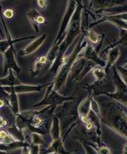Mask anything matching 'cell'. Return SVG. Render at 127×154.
<instances>
[{"mask_svg":"<svg viewBox=\"0 0 127 154\" xmlns=\"http://www.w3.org/2000/svg\"><path fill=\"white\" fill-rule=\"evenodd\" d=\"M102 121L113 131L126 138V115L116 104H105L102 107Z\"/></svg>","mask_w":127,"mask_h":154,"instance_id":"cell-1","label":"cell"},{"mask_svg":"<svg viewBox=\"0 0 127 154\" xmlns=\"http://www.w3.org/2000/svg\"><path fill=\"white\" fill-rule=\"evenodd\" d=\"M83 32V35L80 40L78 42V43L75 45V48L72 51V53L68 56H63L61 60V67H60V71H59L58 75H57L56 80L53 82V89L55 91H58L60 90L61 88L65 85L66 81H67L68 74L71 71L72 66L73 65L74 62L77 60L79 54L81 53V51H84L85 48L88 45V42L86 40H84L85 34L84 30Z\"/></svg>","mask_w":127,"mask_h":154,"instance_id":"cell-2","label":"cell"},{"mask_svg":"<svg viewBox=\"0 0 127 154\" xmlns=\"http://www.w3.org/2000/svg\"><path fill=\"white\" fill-rule=\"evenodd\" d=\"M77 6L76 1H68V5L66 7V10L64 14L63 18H62L61 23H60L59 30L57 35L56 40H55L53 45H60L62 43L65 37V32L67 30L68 26L70 22L74 13L75 8Z\"/></svg>","mask_w":127,"mask_h":154,"instance_id":"cell-3","label":"cell"},{"mask_svg":"<svg viewBox=\"0 0 127 154\" xmlns=\"http://www.w3.org/2000/svg\"><path fill=\"white\" fill-rule=\"evenodd\" d=\"M74 97H64L59 94L58 91L53 89V84H50V86L47 89V92L45 94V97L40 101L39 103L33 105V107H40L42 105H50L55 107L58 104H61L66 101L74 100Z\"/></svg>","mask_w":127,"mask_h":154,"instance_id":"cell-4","label":"cell"},{"mask_svg":"<svg viewBox=\"0 0 127 154\" xmlns=\"http://www.w3.org/2000/svg\"><path fill=\"white\" fill-rule=\"evenodd\" d=\"M113 79L116 87V91L113 94L107 93L106 95L126 105V84L122 80L116 69H113Z\"/></svg>","mask_w":127,"mask_h":154,"instance_id":"cell-5","label":"cell"},{"mask_svg":"<svg viewBox=\"0 0 127 154\" xmlns=\"http://www.w3.org/2000/svg\"><path fill=\"white\" fill-rule=\"evenodd\" d=\"M14 51V45H12L4 54V74H6L8 70L14 71L17 74L21 71V69L17 63Z\"/></svg>","mask_w":127,"mask_h":154,"instance_id":"cell-6","label":"cell"},{"mask_svg":"<svg viewBox=\"0 0 127 154\" xmlns=\"http://www.w3.org/2000/svg\"><path fill=\"white\" fill-rule=\"evenodd\" d=\"M83 58L86 60H88V61L98 64L101 67H106V63L104 60L101 59L100 56L98 54V51H96L95 49L93 48V47L92 46L91 44L88 43V45L85 48Z\"/></svg>","mask_w":127,"mask_h":154,"instance_id":"cell-7","label":"cell"},{"mask_svg":"<svg viewBox=\"0 0 127 154\" xmlns=\"http://www.w3.org/2000/svg\"><path fill=\"white\" fill-rule=\"evenodd\" d=\"M47 38V34H43L39 38H38L37 39L33 40L32 42H31L28 45H27L23 50L20 51V55L23 56H26L28 55L32 54V53L35 52L42 45V43L45 42V40Z\"/></svg>","mask_w":127,"mask_h":154,"instance_id":"cell-8","label":"cell"},{"mask_svg":"<svg viewBox=\"0 0 127 154\" xmlns=\"http://www.w3.org/2000/svg\"><path fill=\"white\" fill-rule=\"evenodd\" d=\"M50 83H47L42 85H30V84H17L14 86V90L17 94L21 93H29L34 91H41L42 89L47 85H49Z\"/></svg>","mask_w":127,"mask_h":154,"instance_id":"cell-9","label":"cell"},{"mask_svg":"<svg viewBox=\"0 0 127 154\" xmlns=\"http://www.w3.org/2000/svg\"><path fill=\"white\" fill-rule=\"evenodd\" d=\"M87 61V60H86L83 57L79 58L78 60H76L74 62V63L71 67V71H70L71 73V79L73 81L76 79L78 80L80 75H81L82 72L84 70Z\"/></svg>","mask_w":127,"mask_h":154,"instance_id":"cell-10","label":"cell"},{"mask_svg":"<svg viewBox=\"0 0 127 154\" xmlns=\"http://www.w3.org/2000/svg\"><path fill=\"white\" fill-rule=\"evenodd\" d=\"M4 90L10 93L8 97L9 104H10L11 109L13 111L14 115H17L20 113L19 103H18L17 94H16L14 90L13 87H3Z\"/></svg>","mask_w":127,"mask_h":154,"instance_id":"cell-11","label":"cell"},{"mask_svg":"<svg viewBox=\"0 0 127 154\" xmlns=\"http://www.w3.org/2000/svg\"><path fill=\"white\" fill-rule=\"evenodd\" d=\"M91 97H89L88 98L85 99L80 104H79L78 107V114L80 116V119L83 122L86 123L88 122V115L89 112H91Z\"/></svg>","mask_w":127,"mask_h":154,"instance_id":"cell-12","label":"cell"},{"mask_svg":"<svg viewBox=\"0 0 127 154\" xmlns=\"http://www.w3.org/2000/svg\"><path fill=\"white\" fill-rule=\"evenodd\" d=\"M120 49L118 46H114L113 45L111 49L108 53V60L107 62H106V70L107 71L110 67L112 66L116 61L118 60V58L120 56Z\"/></svg>","mask_w":127,"mask_h":154,"instance_id":"cell-13","label":"cell"},{"mask_svg":"<svg viewBox=\"0 0 127 154\" xmlns=\"http://www.w3.org/2000/svg\"><path fill=\"white\" fill-rule=\"evenodd\" d=\"M7 39L2 40H0V53L1 54H4L5 53L7 49L10 48L11 45H14V43L16 42H19L20 40H23L25 39H27V38H34L35 36H30V37H25V38H20V39H16V40H13L11 38V37L9 35V32H7Z\"/></svg>","mask_w":127,"mask_h":154,"instance_id":"cell-14","label":"cell"},{"mask_svg":"<svg viewBox=\"0 0 127 154\" xmlns=\"http://www.w3.org/2000/svg\"><path fill=\"white\" fill-rule=\"evenodd\" d=\"M8 76L2 79H0V87H14L20 84V81H18L13 74V71L9 70Z\"/></svg>","mask_w":127,"mask_h":154,"instance_id":"cell-15","label":"cell"},{"mask_svg":"<svg viewBox=\"0 0 127 154\" xmlns=\"http://www.w3.org/2000/svg\"><path fill=\"white\" fill-rule=\"evenodd\" d=\"M40 15V12L35 8L31 9L28 12H27V16L28 18L29 23L32 25L33 29L38 33L40 31V25L37 23V18Z\"/></svg>","mask_w":127,"mask_h":154,"instance_id":"cell-16","label":"cell"},{"mask_svg":"<svg viewBox=\"0 0 127 154\" xmlns=\"http://www.w3.org/2000/svg\"><path fill=\"white\" fill-rule=\"evenodd\" d=\"M50 134L53 140L61 139L60 137V121L58 117L55 116L53 118L52 127L50 130Z\"/></svg>","mask_w":127,"mask_h":154,"instance_id":"cell-17","label":"cell"},{"mask_svg":"<svg viewBox=\"0 0 127 154\" xmlns=\"http://www.w3.org/2000/svg\"><path fill=\"white\" fill-rule=\"evenodd\" d=\"M50 148L51 151H54V153H57L58 154H63L66 153L63 148V144H62L61 139L53 140L52 144L50 145Z\"/></svg>","mask_w":127,"mask_h":154,"instance_id":"cell-18","label":"cell"},{"mask_svg":"<svg viewBox=\"0 0 127 154\" xmlns=\"http://www.w3.org/2000/svg\"><path fill=\"white\" fill-rule=\"evenodd\" d=\"M85 34H86V36H87L88 39L91 42V43L96 44L98 43V41L101 39V36H99L98 34L95 33V32H93V30H88L87 32L84 30Z\"/></svg>","mask_w":127,"mask_h":154,"instance_id":"cell-19","label":"cell"},{"mask_svg":"<svg viewBox=\"0 0 127 154\" xmlns=\"http://www.w3.org/2000/svg\"><path fill=\"white\" fill-rule=\"evenodd\" d=\"M93 74L97 79V82H98V81L104 79L105 76H106V71L101 68L94 67L93 70Z\"/></svg>","mask_w":127,"mask_h":154,"instance_id":"cell-20","label":"cell"},{"mask_svg":"<svg viewBox=\"0 0 127 154\" xmlns=\"http://www.w3.org/2000/svg\"><path fill=\"white\" fill-rule=\"evenodd\" d=\"M32 142L33 145H37V146H39L40 144H43L44 141L42 139V137L38 133H34L32 134Z\"/></svg>","mask_w":127,"mask_h":154,"instance_id":"cell-21","label":"cell"},{"mask_svg":"<svg viewBox=\"0 0 127 154\" xmlns=\"http://www.w3.org/2000/svg\"><path fill=\"white\" fill-rule=\"evenodd\" d=\"M118 70L120 72V74H119V76L126 84V68H125L124 66H119L118 67Z\"/></svg>","mask_w":127,"mask_h":154,"instance_id":"cell-22","label":"cell"},{"mask_svg":"<svg viewBox=\"0 0 127 154\" xmlns=\"http://www.w3.org/2000/svg\"><path fill=\"white\" fill-rule=\"evenodd\" d=\"M3 15L7 19H11L14 17V10L12 9H7L3 12Z\"/></svg>","mask_w":127,"mask_h":154,"instance_id":"cell-23","label":"cell"},{"mask_svg":"<svg viewBox=\"0 0 127 154\" xmlns=\"http://www.w3.org/2000/svg\"><path fill=\"white\" fill-rule=\"evenodd\" d=\"M99 154H111V152L108 148L104 147L99 150Z\"/></svg>","mask_w":127,"mask_h":154,"instance_id":"cell-24","label":"cell"},{"mask_svg":"<svg viewBox=\"0 0 127 154\" xmlns=\"http://www.w3.org/2000/svg\"><path fill=\"white\" fill-rule=\"evenodd\" d=\"M45 17H43L40 14V15L38 17V18H37V23H38V25H41V24H43L45 23Z\"/></svg>","mask_w":127,"mask_h":154,"instance_id":"cell-25","label":"cell"},{"mask_svg":"<svg viewBox=\"0 0 127 154\" xmlns=\"http://www.w3.org/2000/svg\"><path fill=\"white\" fill-rule=\"evenodd\" d=\"M47 1H44V0H40V1H38V4L39 5L40 8L44 9L46 7V4H47Z\"/></svg>","mask_w":127,"mask_h":154,"instance_id":"cell-26","label":"cell"},{"mask_svg":"<svg viewBox=\"0 0 127 154\" xmlns=\"http://www.w3.org/2000/svg\"><path fill=\"white\" fill-rule=\"evenodd\" d=\"M7 122L5 120H3L2 117H0V128H3L6 125Z\"/></svg>","mask_w":127,"mask_h":154,"instance_id":"cell-27","label":"cell"},{"mask_svg":"<svg viewBox=\"0 0 127 154\" xmlns=\"http://www.w3.org/2000/svg\"><path fill=\"white\" fill-rule=\"evenodd\" d=\"M123 154H126V144L125 145L124 148V153H123Z\"/></svg>","mask_w":127,"mask_h":154,"instance_id":"cell-28","label":"cell"},{"mask_svg":"<svg viewBox=\"0 0 127 154\" xmlns=\"http://www.w3.org/2000/svg\"><path fill=\"white\" fill-rule=\"evenodd\" d=\"M0 154H10V153H6V152H5V151H0Z\"/></svg>","mask_w":127,"mask_h":154,"instance_id":"cell-29","label":"cell"},{"mask_svg":"<svg viewBox=\"0 0 127 154\" xmlns=\"http://www.w3.org/2000/svg\"><path fill=\"white\" fill-rule=\"evenodd\" d=\"M52 154H58V153H53Z\"/></svg>","mask_w":127,"mask_h":154,"instance_id":"cell-30","label":"cell"}]
</instances>
